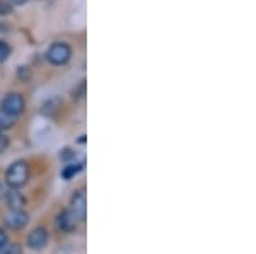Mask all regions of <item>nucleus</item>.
<instances>
[{
	"label": "nucleus",
	"instance_id": "f257e3e1",
	"mask_svg": "<svg viewBox=\"0 0 256 254\" xmlns=\"http://www.w3.org/2000/svg\"><path fill=\"white\" fill-rule=\"evenodd\" d=\"M30 179V166H28L26 161H18L7 169L6 173V181L10 188H20L28 183Z\"/></svg>",
	"mask_w": 256,
	"mask_h": 254
},
{
	"label": "nucleus",
	"instance_id": "f03ea898",
	"mask_svg": "<svg viewBox=\"0 0 256 254\" xmlns=\"http://www.w3.org/2000/svg\"><path fill=\"white\" fill-rule=\"evenodd\" d=\"M72 56V50L67 43H55L50 46V50L46 53V58L50 63L53 65H65Z\"/></svg>",
	"mask_w": 256,
	"mask_h": 254
},
{
	"label": "nucleus",
	"instance_id": "7ed1b4c3",
	"mask_svg": "<svg viewBox=\"0 0 256 254\" xmlns=\"http://www.w3.org/2000/svg\"><path fill=\"white\" fill-rule=\"evenodd\" d=\"M26 108V102H24L20 94H9V96L4 97L2 101V111L10 114V116H19L20 113Z\"/></svg>",
	"mask_w": 256,
	"mask_h": 254
},
{
	"label": "nucleus",
	"instance_id": "20e7f679",
	"mask_svg": "<svg viewBox=\"0 0 256 254\" xmlns=\"http://www.w3.org/2000/svg\"><path fill=\"white\" fill-rule=\"evenodd\" d=\"M77 224H79V219H77V217L74 215L70 210H64L62 214L56 215V219H55L56 231H58V232H65V234L72 232L74 229L77 227Z\"/></svg>",
	"mask_w": 256,
	"mask_h": 254
},
{
	"label": "nucleus",
	"instance_id": "39448f33",
	"mask_svg": "<svg viewBox=\"0 0 256 254\" xmlns=\"http://www.w3.org/2000/svg\"><path fill=\"white\" fill-rule=\"evenodd\" d=\"M4 222L9 229H16V231H19V229H24L30 222V215L26 214V212L20 208V210H10L9 214H6L4 217Z\"/></svg>",
	"mask_w": 256,
	"mask_h": 254
},
{
	"label": "nucleus",
	"instance_id": "423d86ee",
	"mask_svg": "<svg viewBox=\"0 0 256 254\" xmlns=\"http://www.w3.org/2000/svg\"><path fill=\"white\" fill-rule=\"evenodd\" d=\"M48 243V231L44 227H36L28 236V246L31 249H43Z\"/></svg>",
	"mask_w": 256,
	"mask_h": 254
},
{
	"label": "nucleus",
	"instance_id": "0eeeda50",
	"mask_svg": "<svg viewBox=\"0 0 256 254\" xmlns=\"http://www.w3.org/2000/svg\"><path fill=\"white\" fill-rule=\"evenodd\" d=\"M86 191L79 190L76 195L72 196V202H70V212L77 217L79 220L86 219Z\"/></svg>",
	"mask_w": 256,
	"mask_h": 254
},
{
	"label": "nucleus",
	"instance_id": "6e6552de",
	"mask_svg": "<svg viewBox=\"0 0 256 254\" xmlns=\"http://www.w3.org/2000/svg\"><path fill=\"white\" fill-rule=\"evenodd\" d=\"M6 200H7V205H9L10 210H20V208L26 205V200H24V196L19 193L16 188H12L10 191H7L6 195Z\"/></svg>",
	"mask_w": 256,
	"mask_h": 254
},
{
	"label": "nucleus",
	"instance_id": "1a4fd4ad",
	"mask_svg": "<svg viewBox=\"0 0 256 254\" xmlns=\"http://www.w3.org/2000/svg\"><path fill=\"white\" fill-rule=\"evenodd\" d=\"M82 167H84V162H70V164H67V166L64 167V171H62V178H64V179H72L74 176L80 173Z\"/></svg>",
	"mask_w": 256,
	"mask_h": 254
},
{
	"label": "nucleus",
	"instance_id": "9d476101",
	"mask_svg": "<svg viewBox=\"0 0 256 254\" xmlns=\"http://www.w3.org/2000/svg\"><path fill=\"white\" fill-rule=\"evenodd\" d=\"M0 254H22V249H20L19 244L9 243V241H7V243L0 248Z\"/></svg>",
	"mask_w": 256,
	"mask_h": 254
},
{
	"label": "nucleus",
	"instance_id": "9b49d317",
	"mask_svg": "<svg viewBox=\"0 0 256 254\" xmlns=\"http://www.w3.org/2000/svg\"><path fill=\"white\" fill-rule=\"evenodd\" d=\"M12 120H14V116L4 113L2 109H0V133H2L6 128H9V126L12 125Z\"/></svg>",
	"mask_w": 256,
	"mask_h": 254
},
{
	"label": "nucleus",
	"instance_id": "f8f14e48",
	"mask_svg": "<svg viewBox=\"0 0 256 254\" xmlns=\"http://www.w3.org/2000/svg\"><path fill=\"white\" fill-rule=\"evenodd\" d=\"M9 55H10L9 44H6L2 39H0V61H6L7 58H9Z\"/></svg>",
	"mask_w": 256,
	"mask_h": 254
},
{
	"label": "nucleus",
	"instance_id": "ddd939ff",
	"mask_svg": "<svg viewBox=\"0 0 256 254\" xmlns=\"http://www.w3.org/2000/svg\"><path fill=\"white\" fill-rule=\"evenodd\" d=\"M56 108H58V101L53 99V101H50V102H46V104L43 106V113L44 114H53L56 111Z\"/></svg>",
	"mask_w": 256,
	"mask_h": 254
},
{
	"label": "nucleus",
	"instance_id": "4468645a",
	"mask_svg": "<svg viewBox=\"0 0 256 254\" xmlns=\"http://www.w3.org/2000/svg\"><path fill=\"white\" fill-rule=\"evenodd\" d=\"M12 12V5L7 0H0V15H9Z\"/></svg>",
	"mask_w": 256,
	"mask_h": 254
},
{
	"label": "nucleus",
	"instance_id": "2eb2a0df",
	"mask_svg": "<svg viewBox=\"0 0 256 254\" xmlns=\"http://www.w3.org/2000/svg\"><path fill=\"white\" fill-rule=\"evenodd\" d=\"M9 147V137H6L4 133H0V154Z\"/></svg>",
	"mask_w": 256,
	"mask_h": 254
},
{
	"label": "nucleus",
	"instance_id": "dca6fc26",
	"mask_svg": "<svg viewBox=\"0 0 256 254\" xmlns=\"http://www.w3.org/2000/svg\"><path fill=\"white\" fill-rule=\"evenodd\" d=\"M7 241H9V237H7V234H6L4 231H0V248H2V246L6 244Z\"/></svg>",
	"mask_w": 256,
	"mask_h": 254
},
{
	"label": "nucleus",
	"instance_id": "f3484780",
	"mask_svg": "<svg viewBox=\"0 0 256 254\" xmlns=\"http://www.w3.org/2000/svg\"><path fill=\"white\" fill-rule=\"evenodd\" d=\"M12 3H16V5H22V3H26L28 0H10Z\"/></svg>",
	"mask_w": 256,
	"mask_h": 254
},
{
	"label": "nucleus",
	"instance_id": "a211bd4d",
	"mask_svg": "<svg viewBox=\"0 0 256 254\" xmlns=\"http://www.w3.org/2000/svg\"><path fill=\"white\" fill-rule=\"evenodd\" d=\"M4 195H6V191H4V186H2V183H0V198H2Z\"/></svg>",
	"mask_w": 256,
	"mask_h": 254
}]
</instances>
